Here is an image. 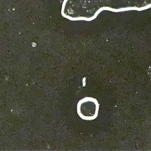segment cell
<instances>
[{"label":"cell","mask_w":151,"mask_h":151,"mask_svg":"<svg viewBox=\"0 0 151 151\" xmlns=\"http://www.w3.org/2000/svg\"><path fill=\"white\" fill-rule=\"evenodd\" d=\"M151 8V0H64L61 14L71 20L91 21L103 11H143Z\"/></svg>","instance_id":"obj_1"},{"label":"cell","mask_w":151,"mask_h":151,"mask_svg":"<svg viewBox=\"0 0 151 151\" xmlns=\"http://www.w3.org/2000/svg\"><path fill=\"white\" fill-rule=\"evenodd\" d=\"M99 104L95 99L85 97L77 104V113L85 120H92L97 116Z\"/></svg>","instance_id":"obj_2"}]
</instances>
